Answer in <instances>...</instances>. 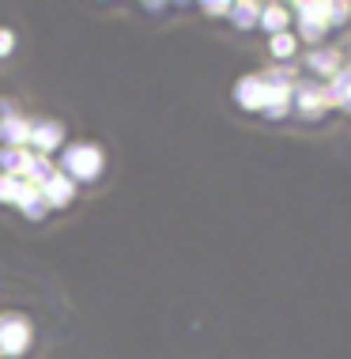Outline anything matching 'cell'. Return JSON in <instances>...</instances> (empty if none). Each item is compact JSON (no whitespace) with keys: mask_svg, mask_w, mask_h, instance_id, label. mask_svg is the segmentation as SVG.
Here are the masks:
<instances>
[{"mask_svg":"<svg viewBox=\"0 0 351 359\" xmlns=\"http://www.w3.org/2000/svg\"><path fill=\"white\" fill-rule=\"evenodd\" d=\"M46 193H50V205H64V201L68 197H72V186H68V182L64 178H50V182H46Z\"/></svg>","mask_w":351,"mask_h":359,"instance_id":"9","label":"cell"},{"mask_svg":"<svg viewBox=\"0 0 351 359\" xmlns=\"http://www.w3.org/2000/svg\"><path fill=\"white\" fill-rule=\"evenodd\" d=\"M31 133H34V140H38V148H53V144H57V140H61V129H57V125H53V121H38V125H34V129H31Z\"/></svg>","mask_w":351,"mask_h":359,"instance_id":"7","label":"cell"},{"mask_svg":"<svg viewBox=\"0 0 351 359\" xmlns=\"http://www.w3.org/2000/svg\"><path fill=\"white\" fill-rule=\"evenodd\" d=\"M230 15H234V27H253L261 19V8L257 4H234Z\"/></svg>","mask_w":351,"mask_h":359,"instance_id":"8","label":"cell"},{"mask_svg":"<svg viewBox=\"0 0 351 359\" xmlns=\"http://www.w3.org/2000/svg\"><path fill=\"white\" fill-rule=\"evenodd\" d=\"M340 106H344V110H351V91L344 95V99H340Z\"/></svg>","mask_w":351,"mask_h":359,"instance_id":"13","label":"cell"},{"mask_svg":"<svg viewBox=\"0 0 351 359\" xmlns=\"http://www.w3.org/2000/svg\"><path fill=\"white\" fill-rule=\"evenodd\" d=\"M0 344H4L8 355H19L27 344V325L19 322V318H8V322L0 318Z\"/></svg>","mask_w":351,"mask_h":359,"instance_id":"3","label":"cell"},{"mask_svg":"<svg viewBox=\"0 0 351 359\" xmlns=\"http://www.w3.org/2000/svg\"><path fill=\"white\" fill-rule=\"evenodd\" d=\"M302 34H306V38H314V42H317V38L321 34H325V23H317V19H302Z\"/></svg>","mask_w":351,"mask_h":359,"instance_id":"11","label":"cell"},{"mask_svg":"<svg viewBox=\"0 0 351 359\" xmlns=\"http://www.w3.org/2000/svg\"><path fill=\"white\" fill-rule=\"evenodd\" d=\"M64 163H68V170H72L76 178H95V174H99L102 155H99V148H87V144H76V148H68Z\"/></svg>","mask_w":351,"mask_h":359,"instance_id":"1","label":"cell"},{"mask_svg":"<svg viewBox=\"0 0 351 359\" xmlns=\"http://www.w3.org/2000/svg\"><path fill=\"white\" fill-rule=\"evenodd\" d=\"M336 65H340V57L329 53V50H325V53H310V69H317V72H325V76L333 72Z\"/></svg>","mask_w":351,"mask_h":359,"instance_id":"10","label":"cell"},{"mask_svg":"<svg viewBox=\"0 0 351 359\" xmlns=\"http://www.w3.org/2000/svg\"><path fill=\"white\" fill-rule=\"evenodd\" d=\"M238 102L246 106V110H261V106H265V95H268V87H265V80H261V76H246V80L238 83Z\"/></svg>","mask_w":351,"mask_h":359,"instance_id":"4","label":"cell"},{"mask_svg":"<svg viewBox=\"0 0 351 359\" xmlns=\"http://www.w3.org/2000/svg\"><path fill=\"white\" fill-rule=\"evenodd\" d=\"M261 27H265V31H272V34H284V27H287V12L284 8H261Z\"/></svg>","mask_w":351,"mask_h":359,"instance_id":"5","label":"cell"},{"mask_svg":"<svg viewBox=\"0 0 351 359\" xmlns=\"http://www.w3.org/2000/svg\"><path fill=\"white\" fill-rule=\"evenodd\" d=\"M8 50H12V34L0 31V53H8Z\"/></svg>","mask_w":351,"mask_h":359,"instance_id":"12","label":"cell"},{"mask_svg":"<svg viewBox=\"0 0 351 359\" xmlns=\"http://www.w3.org/2000/svg\"><path fill=\"white\" fill-rule=\"evenodd\" d=\"M295 50H298V38L295 34H272V53L280 57V61H287V57H295Z\"/></svg>","mask_w":351,"mask_h":359,"instance_id":"6","label":"cell"},{"mask_svg":"<svg viewBox=\"0 0 351 359\" xmlns=\"http://www.w3.org/2000/svg\"><path fill=\"white\" fill-rule=\"evenodd\" d=\"M295 95H298V114L302 118H317V114L325 110V99H329V91H321L317 83H302Z\"/></svg>","mask_w":351,"mask_h":359,"instance_id":"2","label":"cell"}]
</instances>
